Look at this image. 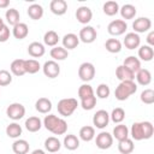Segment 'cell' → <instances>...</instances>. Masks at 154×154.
Masks as SVG:
<instances>
[{
	"label": "cell",
	"mask_w": 154,
	"mask_h": 154,
	"mask_svg": "<svg viewBox=\"0 0 154 154\" xmlns=\"http://www.w3.org/2000/svg\"><path fill=\"white\" fill-rule=\"evenodd\" d=\"M154 134V125L148 122H135L131 125V129L129 130V136H131V140L135 141H142V140H149Z\"/></svg>",
	"instance_id": "6da1fadb"
},
{
	"label": "cell",
	"mask_w": 154,
	"mask_h": 154,
	"mask_svg": "<svg viewBox=\"0 0 154 154\" xmlns=\"http://www.w3.org/2000/svg\"><path fill=\"white\" fill-rule=\"evenodd\" d=\"M102 10H103V13L106 16H116L118 12H119V5L117 1H113V0H109V1H106L102 6Z\"/></svg>",
	"instance_id": "8d00e7d4"
},
{
	"label": "cell",
	"mask_w": 154,
	"mask_h": 154,
	"mask_svg": "<svg viewBox=\"0 0 154 154\" xmlns=\"http://www.w3.org/2000/svg\"><path fill=\"white\" fill-rule=\"evenodd\" d=\"M35 108L38 113L47 114L52 109V101L48 97H40L35 102Z\"/></svg>",
	"instance_id": "603a6c76"
},
{
	"label": "cell",
	"mask_w": 154,
	"mask_h": 154,
	"mask_svg": "<svg viewBox=\"0 0 154 154\" xmlns=\"http://www.w3.org/2000/svg\"><path fill=\"white\" fill-rule=\"evenodd\" d=\"M4 26H5V22H4V19L0 17V30H1Z\"/></svg>",
	"instance_id": "816d5d0a"
},
{
	"label": "cell",
	"mask_w": 154,
	"mask_h": 154,
	"mask_svg": "<svg viewBox=\"0 0 154 154\" xmlns=\"http://www.w3.org/2000/svg\"><path fill=\"white\" fill-rule=\"evenodd\" d=\"M29 149H30V144L26 140L17 138L12 143V150L14 154H26L29 153Z\"/></svg>",
	"instance_id": "44dd1931"
},
{
	"label": "cell",
	"mask_w": 154,
	"mask_h": 154,
	"mask_svg": "<svg viewBox=\"0 0 154 154\" xmlns=\"http://www.w3.org/2000/svg\"><path fill=\"white\" fill-rule=\"evenodd\" d=\"M63 144L67 150H76L79 147V138L73 134H69L64 137Z\"/></svg>",
	"instance_id": "4dcf8cb0"
},
{
	"label": "cell",
	"mask_w": 154,
	"mask_h": 154,
	"mask_svg": "<svg viewBox=\"0 0 154 154\" xmlns=\"http://www.w3.org/2000/svg\"><path fill=\"white\" fill-rule=\"evenodd\" d=\"M51 12L55 16H63L67 11V2L65 0H52L49 4Z\"/></svg>",
	"instance_id": "9a60e30c"
},
{
	"label": "cell",
	"mask_w": 154,
	"mask_h": 154,
	"mask_svg": "<svg viewBox=\"0 0 154 154\" xmlns=\"http://www.w3.org/2000/svg\"><path fill=\"white\" fill-rule=\"evenodd\" d=\"M49 54H51L52 60H54V61H61V60H65L69 57V51H66L63 46H55V47H53L51 49Z\"/></svg>",
	"instance_id": "cb8c5ba5"
},
{
	"label": "cell",
	"mask_w": 154,
	"mask_h": 154,
	"mask_svg": "<svg viewBox=\"0 0 154 154\" xmlns=\"http://www.w3.org/2000/svg\"><path fill=\"white\" fill-rule=\"evenodd\" d=\"M41 69L43 71V75L48 78H57L60 75V66L58 61L54 60H47Z\"/></svg>",
	"instance_id": "8fae6325"
},
{
	"label": "cell",
	"mask_w": 154,
	"mask_h": 154,
	"mask_svg": "<svg viewBox=\"0 0 154 154\" xmlns=\"http://www.w3.org/2000/svg\"><path fill=\"white\" fill-rule=\"evenodd\" d=\"M97 37V32L94 26L91 25H85L79 30L78 38L83 43H93Z\"/></svg>",
	"instance_id": "ba28073f"
},
{
	"label": "cell",
	"mask_w": 154,
	"mask_h": 154,
	"mask_svg": "<svg viewBox=\"0 0 154 154\" xmlns=\"http://www.w3.org/2000/svg\"><path fill=\"white\" fill-rule=\"evenodd\" d=\"M93 18V12L88 6H79L76 11V19L81 23L87 25Z\"/></svg>",
	"instance_id": "4fadbf2b"
},
{
	"label": "cell",
	"mask_w": 154,
	"mask_h": 154,
	"mask_svg": "<svg viewBox=\"0 0 154 154\" xmlns=\"http://www.w3.org/2000/svg\"><path fill=\"white\" fill-rule=\"evenodd\" d=\"M135 149V144H134V140H131L130 137L126 140H123L120 142H118V150L122 154H131Z\"/></svg>",
	"instance_id": "e575fe53"
},
{
	"label": "cell",
	"mask_w": 154,
	"mask_h": 154,
	"mask_svg": "<svg viewBox=\"0 0 154 154\" xmlns=\"http://www.w3.org/2000/svg\"><path fill=\"white\" fill-rule=\"evenodd\" d=\"M31 154H46V152L42 150V149H35V150L31 152Z\"/></svg>",
	"instance_id": "f907efd6"
},
{
	"label": "cell",
	"mask_w": 154,
	"mask_h": 154,
	"mask_svg": "<svg viewBox=\"0 0 154 154\" xmlns=\"http://www.w3.org/2000/svg\"><path fill=\"white\" fill-rule=\"evenodd\" d=\"M6 116L10 119L17 122V120L22 119L25 116V107L22 103H19V102L10 103L7 106V108H6Z\"/></svg>",
	"instance_id": "8992f818"
},
{
	"label": "cell",
	"mask_w": 154,
	"mask_h": 154,
	"mask_svg": "<svg viewBox=\"0 0 154 154\" xmlns=\"http://www.w3.org/2000/svg\"><path fill=\"white\" fill-rule=\"evenodd\" d=\"M141 101L146 105H152L154 103V90L148 88V89H144L142 93H141V96H140Z\"/></svg>",
	"instance_id": "7bdbcfd3"
},
{
	"label": "cell",
	"mask_w": 154,
	"mask_h": 154,
	"mask_svg": "<svg viewBox=\"0 0 154 154\" xmlns=\"http://www.w3.org/2000/svg\"><path fill=\"white\" fill-rule=\"evenodd\" d=\"M95 106H96V96H95V95L81 100V107H82L83 109H85V111H90V109H93Z\"/></svg>",
	"instance_id": "f6af8a7d"
},
{
	"label": "cell",
	"mask_w": 154,
	"mask_h": 154,
	"mask_svg": "<svg viewBox=\"0 0 154 154\" xmlns=\"http://www.w3.org/2000/svg\"><path fill=\"white\" fill-rule=\"evenodd\" d=\"M24 125H25V129H26L29 132H37V131L42 128V120H41L38 117L32 116V117H29V118L25 120Z\"/></svg>",
	"instance_id": "484cf974"
},
{
	"label": "cell",
	"mask_w": 154,
	"mask_h": 154,
	"mask_svg": "<svg viewBox=\"0 0 154 154\" xmlns=\"http://www.w3.org/2000/svg\"><path fill=\"white\" fill-rule=\"evenodd\" d=\"M6 135L10 137V138H18L20 135H22V126L18 124V123H16V122H13V123H11V124H8L7 126H6Z\"/></svg>",
	"instance_id": "d590c367"
},
{
	"label": "cell",
	"mask_w": 154,
	"mask_h": 154,
	"mask_svg": "<svg viewBox=\"0 0 154 154\" xmlns=\"http://www.w3.org/2000/svg\"><path fill=\"white\" fill-rule=\"evenodd\" d=\"M105 48L109 53H119L122 51V42L118 38H108L105 43Z\"/></svg>",
	"instance_id": "f35d334b"
},
{
	"label": "cell",
	"mask_w": 154,
	"mask_h": 154,
	"mask_svg": "<svg viewBox=\"0 0 154 154\" xmlns=\"http://www.w3.org/2000/svg\"><path fill=\"white\" fill-rule=\"evenodd\" d=\"M128 29V24L125 20L123 19H114L112 20L108 25H107V31L109 35L112 36H119V35H123L125 34Z\"/></svg>",
	"instance_id": "52a82bcc"
},
{
	"label": "cell",
	"mask_w": 154,
	"mask_h": 154,
	"mask_svg": "<svg viewBox=\"0 0 154 154\" xmlns=\"http://www.w3.org/2000/svg\"><path fill=\"white\" fill-rule=\"evenodd\" d=\"M10 70H11V73L17 77L24 76L26 73L25 66H24V59H14L10 65Z\"/></svg>",
	"instance_id": "d4e9b609"
},
{
	"label": "cell",
	"mask_w": 154,
	"mask_h": 154,
	"mask_svg": "<svg viewBox=\"0 0 154 154\" xmlns=\"http://www.w3.org/2000/svg\"><path fill=\"white\" fill-rule=\"evenodd\" d=\"M119 13H120V16H122V18L124 20V19H132V18H135L137 11H136V7L134 5L125 4L122 7H119Z\"/></svg>",
	"instance_id": "1f68e13d"
},
{
	"label": "cell",
	"mask_w": 154,
	"mask_h": 154,
	"mask_svg": "<svg viewBox=\"0 0 154 154\" xmlns=\"http://www.w3.org/2000/svg\"><path fill=\"white\" fill-rule=\"evenodd\" d=\"M135 78L137 81L138 84L146 87V85H149L150 82H152V73L148 69H143L141 67L136 73H135Z\"/></svg>",
	"instance_id": "ac0fdd59"
},
{
	"label": "cell",
	"mask_w": 154,
	"mask_h": 154,
	"mask_svg": "<svg viewBox=\"0 0 154 154\" xmlns=\"http://www.w3.org/2000/svg\"><path fill=\"white\" fill-rule=\"evenodd\" d=\"M26 12H28V16L34 20H38L43 17V7L38 4H31L28 7Z\"/></svg>",
	"instance_id": "d6a6232c"
},
{
	"label": "cell",
	"mask_w": 154,
	"mask_h": 154,
	"mask_svg": "<svg viewBox=\"0 0 154 154\" xmlns=\"http://www.w3.org/2000/svg\"><path fill=\"white\" fill-rule=\"evenodd\" d=\"M111 94V89L106 83H101L96 88V96L99 99H107Z\"/></svg>",
	"instance_id": "ee69618b"
},
{
	"label": "cell",
	"mask_w": 154,
	"mask_h": 154,
	"mask_svg": "<svg viewBox=\"0 0 154 154\" xmlns=\"http://www.w3.org/2000/svg\"><path fill=\"white\" fill-rule=\"evenodd\" d=\"M12 35L14 36V38L17 40H23L29 35V26L25 23L19 22L18 24H16L12 29Z\"/></svg>",
	"instance_id": "7402d4cb"
},
{
	"label": "cell",
	"mask_w": 154,
	"mask_h": 154,
	"mask_svg": "<svg viewBox=\"0 0 154 154\" xmlns=\"http://www.w3.org/2000/svg\"><path fill=\"white\" fill-rule=\"evenodd\" d=\"M123 65L125 67H128L130 71H132L134 73H136L141 69V60L135 55H129L128 58L124 59Z\"/></svg>",
	"instance_id": "f546056e"
},
{
	"label": "cell",
	"mask_w": 154,
	"mask_h": 154,
	"mask_svg": "<svg viewBox=\"0 0 154 154\" xmlns=\"http://www.w3.org/2000/svg\"><path fill=\"white\" fill-rule=\"evenodd\" d=\"M59 40H60V37L57 34V31H54V30H48L43 35V43L48 47H55L58 45Z\"/></svg>",
	"instance_id": "836d02e7"
},
{
	"label": "cell",
	"mask_w": 154,
	"mask_h": 154,
	"mask_svg": "<svg viewBox=\"0 0 154 154\" xmlns=\"http://www.w3.org/2000/svg\"><path fill=\"white\" fill-rule=\"evenodd\" d=\"M28 53L32 58H41L46 53L45 45L41 42H37V41H34L28 46Z\"/></svg>",
	"instance_id": "e0dca14e"
},
{
	"label": "cell",
	"mask_w": 154,
	"mask_h": 154,
	"mask_svg": "<svg viewBox=\"0 0 154 154\" xmlns=\"http://www.w3.org/2000/svg\"><path fill=\"white\" fill-rule=\"evenodd\" d=\"M78 107V101L75 97H65L61 99L58 105H57V109L59 112L60 116L63 117H70L72 116V113L77 109Z\"/></svg>",
	"instance_id": "277c9868"
},
{
	"label": "cell",
	"mask_w": 154,
	"mask_h": 154,
	"mask_svg": "<svg viewBox=\"0 0 154 154\" xmlns=\"http://www.w3.org/2000/svg\"><path fill=\"white\" fill-rule=\"evenodd\" d=\"M124 119H125V111L122 107H116L109 114V120H112L114 124H120Z\"/></svg>",
	"instance_id": "60d3db41"
},
{
	"label": "cell",
	"mask_w": 154,
	"mask_h": 154,
	"mask_svg": "<svg viewBox=\"0 0 154 154\" xmlns=\"http://www.w3.org/2000/svg\"><path fill=\"white\" fill-rule=\"evenodd\" d=\"M147 43H148V46H150V47H153L154 46V31L153 30H150L149 32H148V35H147Z\"/></svg>",
	"instance_id": "c3c4849f"
},
{
	"label": "cell",
	"mask_w": 154,
	"mask_h": 154,
	"mask_svg": "<svg viewBox=\"0 0 154 154\" xmlns=\"http://www.w3.org/2000/svg\"><path fill=\"white\" fill-rule=\"evenodd\" d=\"M137 91V84L134 81H124L118 84L114 90V96L119 101H125Z\"/></svg>",
	"instance_id": "3957f363"
},
{
	"label": "cell",
	"mask_w": 154,
	"mask_h": 154,
	"mask_svg": "<svg viewBox=\"0 0 154 154\" xmlns=\"http://www.w3.org/2000/svg\"><path fill=\"white\" fill-rule=\"evenodd\" d=\"M78 136L82 141L84 142H90L91 140H94L95 137V128L94 126H90V125H84L79 129V132H78Z\"/></svg>",
	"instance_id": "83f0119b"
},
{
	"label": "cell",
	"mask_w": 154,
	"mask_h": 154,
	"mask_svg": "<svg viewBox=\"0 0 154 154\" xmlns=\"http://www.w3.org/2000/svg\"><path fill=\"white\" fill-rule=\"evenodd\" d=\"M113 140H114V138H113V136H112L109 132H107V131H101L100 134L96 135L95 143H96V147H97L99 149L105 150V149H108V148L112 147Z\"/></svg>",
	"instance_id": "9c48e42d"
},
{
	"label": "cell",
	"mask_w": 154,
	"mask_h": 154,
	"mask_svg": "<svg viewBox=\"0 0 154 154\" xmlns=\"http://www.w3.org/2000/svg\"><path fill=\"white\" fill-rule=\"evenodd\" d=\"M10 35H11L10 28L7 24H5V26L0 30V42H6L10 38Z\"/></svg>",
	"instance_id": "7dc6e473"
},
{
	"label": "cell",
	"mask_w": 154,
	"mask_h": 154,
	"mask_svg": "<svg viewBox=\"0 0 154 154\" xmlns=\"http://www.w3.org/2000/svg\"><path fill=\"white\" fill-rule=\"evenodd\" d=\"M78 77L84 83L90 82L95 77V66L89 61L82 63L78 67Z\"/></svg>",
	"instance_id": "5b68a950"
},
{
	"label": "cell",
	"mask_w": 154,
	"mask_h": 154,
	"mask_svg": "<svg viewBox=\"0 0 154 154\" xmlns=\"http://www.w3.org/2000/svg\"><path fill=\"white\" fill-rule=\"evenodd\" d=\"M24 66H25V72L30 73V75H34V73L38 72L40 69H41V65H40L38 60H36V59H26V60H24Z\"/></svg>",
	"instance_id": "ab89813d"
},
{
	"label": "cell",
	"mask_w": 154,
	"mask_h": 154,
	"mask_svg": "<svg viewBox=\"0 0 154 154\" xmlns=\"http://www.w3.org/2000/svg\"><path fill=\"white\" fill-rule=\"evenodd\" d=\"M109 123V113L105 109H99L93 116V125L97 129H105Z\"/></svg>",
	"instance_id": "30bf717a"
},
{
	"label": "cell",
	"mask_w": 154,
	"mask_h": 154,
	"mask_svg": "<svg viewBox=\"0 0 154 154\" xmlns=\"http://www.w3.org/2000/svg\"><path fill=\"white\" fill-rule=\"evenodd\" d=\"M154 58V49L148 45H142L138 48V59L143 61H150Z\"/></svg>",
	"instance_id": "f1b7e54d"
},
{
	"label": "cell",
	"mask_w": 154,
	"mask_h": 154,
	"mask_svg": "<svg viewBox=\"0 0 154 154\" xmlns=\"http://www.w3.org/2000/svg\"><path fill=\"white\" fill-rule=\"evenodd\" d=\"M5 18H6L7 24H10V25L14 26L16 24H18V23H19L20 14H19L18 10H16V8H8V10H6Z\"/></svg>",
	"instance_id": "74e56055"
},
{
	"label": "cell",
	"mask_w": 154,
	"mask_h": 154,
	"mask_svg": "<svg viewBox=\"0 0 154 154\" xmlns=\"http://www.w3.org/2000/svg\"><path fill=\"white\" fill-rule=\"evenodd\" d=\"M12 83V73L7 70H0V87H6Z\"/></svg>",
	"instance_id": "bcb514c9"
},
{
	"label": "cell",
	"mask_w": 154,
	"mask_h": 154,
	"mask_svg": "<svg viewBox=\"0 0 154 154\" xmlns=\"http://www.w3.org/2000/svg\"><path fill=\"white\" fill-rule=\"evenodd\" d=\"M112 136L113 138H116L118 142L123 141V140H126L129 138V128L124 124H117L114 128H113V132H112Z\"/></svg>",
	"instance_id": "ffe728a7"
},
{
	"label": "cell",
	"mask_w": 154,
	"mask_h": 154,
	"mask_svg": "<svg viewBox=\"0 0 154 154\" xmlns=\"http://www.w3.org/2000/svg\"><path fill=\"white\" fill-rule=\"evenodd\" d=\"M150 28H152V20L148 17H138L132 23V29L134 32L136 34L147 32L150 30Z\"/></svg>",
	"instance_id": "7c38bea8"
},
{
	"label": "cell",
	"mask_w": 154,
	"mask_h": 154,
	"mask_svg": "<svg viewBox=\"0 0 154 154\" xmlns=\"http://www.w3.org/2000/svg\"><path fill=\"white\" fill-rule=\"evenodd\" d=\"M45 148L49 153H58L59 149L61 148V142L59 141L58 137L55 136H49L48 138L45 140Z\"/></svg>",
	"instance_id": "4316f807"
},
{
	"label": "cell",
	"mask_w": 154,
	"mask_h": 154,
	"mask_svg": "<svg viewBox=\"0 0 154 154\" xmlns=\"http://www.w3.org/2000/svg\"><path fill=\"white\" fill-rule=\"evenodd\" d=\"M42 125L48 130L51 131L52 134L54 135H64L66 134L67 131V123L65 119L55 116V114H48L45 117L43 122H42Z\"/></svg>",
	"instance_id": "7a4b0ae2"
},
{
	"label": "cell",
	"mask_w": 154,
	"mask_h": 154,
	"mask_svg": "<svg viewBox=\"0 0 154 154\" xmlns=\"http://www.w3.org/2000/svg\"><path fill=\"white\" fill-rule=\"evenodd\" d=\"M123 45L125 46V48L128 49H135V48H138L140 45H141V38H140V35L136 34V32H128L124 37V41H123Z\"/></svg>",
	"instance_id": "5bb4252c"
},
{
	"label": "cell",
	"mask_w": 154,
	"mask_h": 154,
	"mask_svg": "<svg viewBox=\"0 0 154 154\" xmlns=\"http://www.w3.org/2000/svg\"><path fill=\"white\" fill-rule=\"evenodd\" d=\"M10 5V0H0V8H7Z\"/></svg>",
	"instance_id": "681fc988"
},
{
	"label": "cell",
	"mask_w": 154,
	"mask_h": 154,
	"mask_svg": "<svg viewBox=\"0 0 154 154\" xmlns=\"http://www.w3.org/2000/svg\"><path fill=\"white\" fill-rule=\"evenodd\" d=\"M61 42H63V47L69 51V49H75L78 43H79V38L76 34L73 32H69V34H65L61 38Z\"/></svg>",
	"instance_id": "2e32d148"
},
{
	"label": "cell",
	"mask_w": 154,
	"mask_h": 154,
	"mask_svg": "<svg viewBox=\"0 0 154 154\" xmlns=\"http://www.w3.org/2000/svg\"><path fill=\"white\" fill-rule=\"evenodd\" d=\"M93 95H95V94H94V89H93V87H91L90 84L83 83V84L78 88V97H79V100L87 99V97L93 96Z\"/></svg>",
	"instance_id": "b9f144b4"
},
{
	"label": "cell",
	"mask_w": 154,
	"mask_h": 154,
	"mask_svg": "<svg viewBox=\"0 0 154 154\" xmlns=\"http://www.w3.org/2000/svg\"><path fill=\"white\" fill-rule=\"evenodd\" d=\"M116 77L120 82H124V81H134L135 79V73L132 71H130L128 67H125L124 65H119L116 69Z\"/></svg>",
	"instance_id": "d6986e66"
}]
</instances>
